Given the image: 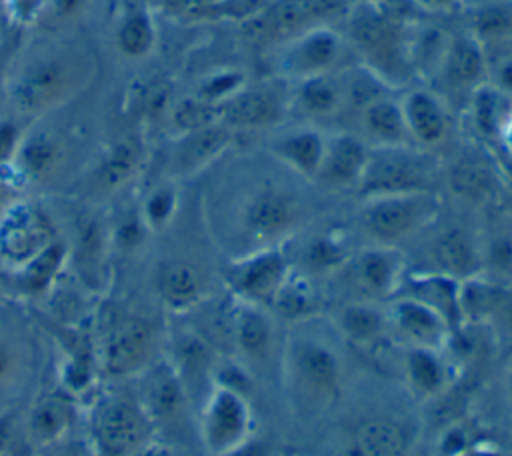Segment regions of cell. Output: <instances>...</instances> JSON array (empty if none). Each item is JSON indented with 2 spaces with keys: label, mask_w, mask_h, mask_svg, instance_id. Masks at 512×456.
I'll list each match as a JSON object with an SVG mask.
<instances>
[{
  "label": "cell",
  "mask_w": 512,
  "mask_h": 456,
  "mask_svg": "<svg viewBox=\"0 0 512 456\" xmlns=\"http://www.w3.org/2000/svg\"><path fill=\"white\" fill-rule=\"evenodd\" d=\"M96 62L78 42L52 38L34 44L6 84L8 106L18 118L44 116L76 98L92 80Z\"/></svg>",
  "instance_id": "cell-1"
},
{
  "label": "cell",
  "mask_w": 512,
  "mask_h": 456,
  "mask_svg": "<svg viewBox=\"0 0 512 456\" xmlns=\"http://www.w3.org/2000/svg\"><path fill=\"white\" fill-rule=\"evenodd\" d=\"M280 376L290 406L304 418L320 416L342 394V354L328 336L294 324L282 346Z\"/></svg>",
  "instance_id": "cell-2"
},
{
  "label": "cell",
  "mask_w": 512,
  "mask_h": 456,
  "mask_svg": "<svg viewBox=\"0 0 512 456\" xmlns=\"http://www.w3.org/2000/svg\"><path fill=\"white\" fill-rule=\"evenodd\" d=\"M346 16L348 32L344 36L356 62L376 72L392 88L412 76L406 64L404 22L374 4H362Z\"/></svg>",
  "instance_id": "cell-3"
},
{
  "label": "cell",
  "mask_w": 512,
  "mask_h": 456,
  "mask_svg": "<svg viewBox=\"0 0 512 456\" xmlns=\"http://www.w3.org/2000/svg\"><path fill=\"white\" fill-rule=\"evenodd\" d=\"M442 176L440 158L414 144L370 148L368 164L358 186L362 198L410 192H436Z\"/></svg>",
  "instance_id": "cell-4"
},
{
  "label": "cell",
  "mask_w": 512,
  "mask_h": 456,
  "mask_svg": "<svg viewBox=\"0 0 512 456\" xmlns=\"http://www.w3.org/2000/svg\"><path fill=\"white\" fill-rule=\"evenodd\" d=\"M438 192H410L362 198L360 226L372 244L398 246L428 230L440 216Z\"/></svg>",
  "instance_id": "cell-5"
},
{
  "label": "cell",
  "mask_w": 512,
  "mask_h": 456,
  "mask_svg": "<svg viewBox=\"0 0 512 456\" xmlns=\"http://www.w3.org/2000/svg\"><path fill=\"white\" fill-rule=\"evenodd\" d=\"M160 342V330L150 318L116 314L96 342L98 372L106 378H136L160 358Z\"/></svg>",
  "instance_id": "cell-6"
},
{
  "label": "cell",
  "mask_w": 512,
  "mask_h": 456,
  "mask_svg": "<svg viewBox=\"0 0 512 456\" xmlns=\"http://www.w3.org/2000/svg\"><path fill=\"white\" fill-rule=\"evenodd\" d=\"M350 58L354 52L346 36L328 24L310 28L270 50V68L274 78L294 84L340 72L350 66Z\"/></svg>",
  "instance_id": "cell-7"
},
{
  "label": "cell",
  "mask_w": 512,
  "mask_h": 456,
  "mask_svg": "<svg viewBox=\"0 0 512 456\" xmlns=\"http://www.w3.org/2000/svg\"><path fill=\"white\" fill-rule=\"evenodd\" d=\"M154 430L136 394H104L90 410L92 456H134L154 438Z\"/></svg>",
  "instance_id": "cell-8"
},
{
  "label": "cell",
  "mask_w": 512,
  "mask_h": 456,
  "mask_svg": "<svg viewBox=\"0 0 512 456\" xmlns=\"http://www.w3.org/2000/svg\"><path fill=\"white\" fill-rule=\"evenodd\" d=\"M304 222L306 206L302 198L288 186L274 182L252 190L240 210V226L248 240V250L282 246Z\"/></svg>",
  "instance_id": "cell-9"
},
{
  "label": "cell",
  "mask_w": 512,
  "mask_h": 456,
  "mask_svg": "<svg viewBox=\"0 0 512 456\" xmlns=\"http://www.w3.org/2000/svg\"><path fill=\"white\" fill-rule=\"evenodd\" d=\"M254 412L250 398L214 384L198 406V436L212 456L238 452L252 436Z\"/></svg>",
  "instance_id": "cell-10"
},
{
  "label": "cell",
  "mask_w": 512,
  "mask_h": 456,
  "mask_svg": "<svg viewBox=\"0 0 512 456\" xmlns=\"http://www.w3.org/2000/svg\"><path fill=\"white\" fill-rule=\"evenodd\" d=\"M334 276L344 278V286L352 294L348 300L384 304L396 296L402 286L406 258L398 246L370 244L352 252Z\"/></svg>",
  "instance_id": "cell-11"
},
{
  "label": "cell",
  "mask_w": 512,
  "mask_h": 456,
  "mask_svg": "<svg viewBox=\"0 0 512 456\" xmlns=\"http://www.w3.org/2000/svg\"><path fill=\"white\" fill-rule=\"evenodd\" d=\"M344 12V0H276L260 16L242 24L252 42L274 50L310 28L328 26L338 16H344Z\"/></svg>",
  "instance_id": "cell-12"
},
{
  "label": "cell",
  "mask_w": 512,
  "mask_h": 456,
  "mask_svg": "<svg viewBox=\"0 0 512 456\" xmlns=\"http://www.w3.org/2000/svg\"><path fill=\"white\" fill-rule=\"evenodd\" d=\"M292 272L282 246L256 248L236 256L224 270L230 298L270 310L274 296Z\"/></svg>",
  "instance_id": "cell-13"
},
{
  "label": "cell",
  "mask_w": 512,
  "mask_h": 456,
  "mask_svg": "<svg viewBox=\"0 0 512 456\" xmlns=\"http://www.w3.org/2000/svg\"><path fill=\"white\" fill-rule=\"evenodd\" d=\"M38 366V342L18 316L0 314V416L16 410L32 386Z\"/></svg>",
  "instance_id": "cell-14"
},
{
  "label": "cell",
  "mask_w": 512,
  "mask_h": 456,
  "mask_svg": "<svg viewBox=\"0 0 512 456\" xmlns=\"http://www.w3.org/2000/svg\"><path fill=\"white\" fill-rule=\"evenodd\" d=\"M218 120L236 130L278 126L290 112V84L278 78L244 84L234 96L216 106Z\"/></svg>",
  "instance_id": "cell-15"
},
{
  "label": "cell",
  "mask_w": 512,
  "mask_h": 456,
  "mask_svg": "<svg viewBox=\"0 0 512 456\" xmlns=\"http://www.w3.org/2000/svg\"><path fill=\"white\" fill-rule=\"evenodd\" d=\"M54 240V226L36 204H14L0 218V262L12 272L26 266Z\"/></svg>",
  "instance_id": "cell-16"
},
{
  "label": "cell",
  "mask_w": 512,
  "mask_h": 456,
  "mask_svg": "<svg viewBox=\"0 0 512 456\" xmlns=\"http://www.w3.org/2000/svg\"><path fill=\"white\" fill-rule=\"evenodd\" d=\"M226 312V338L232 346L234 358L250 372L264 366L276 352V322L268 308L238 302L230 298Z\"/></svg>",
  "instance_id": "cell-17"
},
{
  "label": "cell",
  "mask_w": 512,
  "mask_h": 456,
  "mask_svg": "<svg viewBox=\"0 0 512 456\" xmlns=\"http://www.w3.org/2000/svg\"><path fill=\"white\" fill-rule=\"evenodd\" d=\"M384 306L392 338L408 348H446L454 326L444 314L408 294H396Z\"/></svg>",
  "instance_id": "cell-18"
},
{
  "label": "cell",
  "mask_w": 512,
  "mask_h": 456,
  "mask_svg": "<svg viewBox=\"0 0 512 456\" xmlns=\"http://www.w3.org/2000/svg\"><path fill=\"white\" fill-rule=\"evenodd\" d=\"M136 378L140 382L136 398L152 420L154 428L160 424H180L188 418L192 402L166 356L158 358Z\"/></svg>",
  "instance_id": "cell-19"
},
{
  "label": "cell",
  "mask_w": 512,
  "mask_h": 456,
  "mask_svg": "<svg viewBox=\"0 0 512 456\" xmlns=\"http://www.w3.org/2000/svg\"><path fill=\"white\" fill-rule=\"evenodd\" d=\"M170 352L166 360L180 376L190 402L198 400V406L214 386V374L218 366L216 346L198 330L186 328L174 334L170 340Z\"/></svg>",
  "instance_id": "cell-20"
},
{
  "label": "cell",
  "mask_w": 512,
  "mask_h": 456,
  "mask_svg": "<svg viewBox=\"0 0 512 456\" xmlns=\"http://www.w3.org/2000/svg\"><path fill=\"white\" fill-rule=\"evenodd\" d=\"M368 156L370 146L356 132L338 130L326 134V148L314 184L330 192L358 190Z\"/></svg>",
  "instance_id": "cell-21"
},
{
  "label": "cell",
  "mask_w": 512,
  "mask_h": 456,
  "mask_svg": "<svg viewBox=\"0 0 512 456\" xmlns=\"http://www.w3.org/2000/svg\"><path fill=\"white\" fill-rule=\"evenodd\" d=\"M436 80L440 82L442 92L438 94L442 98L446 94H460L466 102L488 82V58L472 32L452 34Z\"/></svg>",
  "instance_id": "cell-22"
},
{
  "label": "cell",
  "mask_w": 512,
  "mask_h": 456,
  "mask_svg": "<svg viewBox=\"0 0 512 456\" xmlns=\"http://www.w3.org/2000/svg\"><path fill=\"white\" fill-rule=\"evenodd\" d=\"M410 142L422 150L442 148L452 132V114L448 102L430 88H414L400 98Z\"/></svg>",
  "instance_id": "cell-23"
},
{
  "label": "cell",
  "mask_w": 512,
  "mask_h": 456,
  "mask_svg": "<svg viewBox=\"0 0 512 456\" xmlns=\"http://www.w3.org/2000/svg\"><path fill=\"white\" fill-rule=\"evenodd\" d=\"M78 418V406L70 392L38 394L22 412L26 440L34 450H46L64 440Z\"/></svg>",
  "instance_id": "cell-24"
},
{
  "label": "cell",
  "mask_w": 512,
  "mask_h": 456,
  "mask_svg": "<svg viewBox=\"0 0 512 456\" xmlns=\"http://www.w3.org/2000/svg\"><path fill=\"white\" fill-rule=\"evenodd\" d=\"M232 138L234 132L222 122L180 132L170 148L166 174L176 180L200 172L230 146Z\"/></svg>",
  "instance_id": "cell-25"
},
{
  "label": "cell",
  "mask_w": 512,
  "mask_h": 456,
  "mask_svg": "<svg viewBox=\"0 0 512 456\" xmlns=\"http://www.w3.org/2000/svg\"><path fill=\"white\" fill-rule=\"evenodd\" d=\"M146 150L138 138H124L110 146L86 174L84 186L92 198L120 192L142 170Z\"/></svg>",
  "instance_id": "cell-26"
},
{
  "label": "cell",
  "mask_w": 512,
  "mask_h": 456,
  "mask_svg": "<svg viewBox=\"0 0 512 456\" xmlns=\"http://www.w3.org/2000/svg\"><path fill=\"white\" fill-rule=\"evenodd\" d=\"M434 272L446 274L456 280H466L476 274H484L480 234H474L462 224L442 226L430 246Z\"/></svg>",
  "instance_id": "cell-27"
},
{
  "label": "cell",
  "mask_w": 512,
  "mask_h": 456,
  "mask_svg": "<svg viewBox=\"0 0 512 456\" xmlns=\"http://www.w3.org/2000/svg\"><path fill=\"white\" fill-rule=\"evenodd\" d=\"M154 290L166 310L186 314L202 304L208 292V282L196 264L172 258L158 264L154 272Z\"/></svg>",
  "instance_id": "cell-28"
},
{
  "label": "cell",
  "mask_w": 512,
  "mask_h": 456,
  "mask_svg": "<svg viewBox=\"0 0 512 456\" xmlns=\"http://www.w3.org/2000/svg\"><path fill=\"white\" fill-rule=\"evenodd\" d=\"M332 330L346 344L362 350H374L386 338H390V324L386 316V306L378 302L348 300L342 302L332 318Z\"/></svg>",
  "instance_id": "cell-29"
},
{
  "label": "cell",
  "mask_w": 512,
  "mask_h": 456,
  "mask_svg": "<svg viewBox=\"0 0 512 456\" xmlns=\"http://www.w3.org/2000/svg\"><path fill=\"white\" fill-rule=\"evenodd\" d=\"M446 186L462 202L474 206L490 204L498 194V172L486 154L460 152L444 170Z\"/></svg>",
  "instance_id": "cell-30"
},
{
  "label": "cell",
  "mask_w": 512,
  "mask_h": 456,
  "mask_svg": "<svg viewBox=\"0 0 512 456\" xmlns=\"http://www.w3.org/2000/svg\"><path fill=\"white\" fill-rule=\"evenodd\" d=\"M292 110L312 124L342 118L346 114L342 70L290 84V112Z\"/></svg>",
  "instance_id": "cell-31"
},
{
  "label": "cell",
  "mask_w": 512,
  "mask_h": 456,
  "mask_svg": "<svg viewBox=\"0 0 512 456\" xmlns=\"http://www.w3.org/2000/svg\"><path fill=\"white\" fill-rule=\"evenodd\" d=\"M402 374L408 392L418 400L442 396L454 382V362L446 350L408 348L402 358Z\"/></svg>",
  "instance_id": "cell-32"
},
{
  "label": "cell",
  "mask_w": 512,
  "mask_h": 456,
  "mask_svg": "<svg viewBox=\"0 0 512 456\" xmlns=\"http://www.w3.org/2000/svg\"><path fill=\"white\" fill-rule=\"evenodd\" d=\"M326 148V132L314 124H302L280 132L270 142L272 156L304 180L314 182Z\"/></svg>",
  "instance_id": "cell-33"
},
{
  "label": "cell",
  "mask_w": 512,
  "mask_h": 456,
  "mask_svg": "<svg viewBox=\"0 0 512 456\" xmlns=\"http://www.w3.org/2000/svg\"><path fill=\"white\" fill-rule=\"evenodd\" d=\"M66 162V146L60 136L50 130L24 132L14 158L20 176L34 184H46L60 174Z\"/></svg>",
  "instance_id": "cell-34"
},
{
  "label": "cell",
  "mask_w": 512,
  "mask_h": 456,
  "mask_svg": "<svg viewBox=\"0 0 512 456\" xmlns=\"http://www.w3.org/2000/svg\"><path fill=\"white\" fill-rule=\"evenodd\" d=\"M358 130L356 134L370 146H402L412 144L408 136V128L404 122L400 98H394L392 94H384L364 106L354 116Z\"/></svg>",
  "instance_id": "cell-35"
},
{
  "label": "cell",
  "mask_w": 512,
  "mask_h": 456,
  "mask_svg": "<svg viewBox=\"0 0 512 456\" xmlns=\"http://www.w3.org/2000/svg\"><path fill=\"white\" fill-rule=\"evenodd\" d=\"M108 246H112L110 234L98 218H84L78 224L74 244L68 248V258L74 262L78 278L92 290L104 284Z\"/></svg>",
  "instance_id": "cell-36"
},
{
  "label": "cell",
  "mask_w": 512,
  "mask_h": 456,
  "mask_svg": "<svg viewBox=\"0 0 512 456\" xmlns=\"http://www.w3.org/2000/svg\"><path fill=\"white\" fill-rule=\"evenodd\" d=\"M412 444L410 428L392 418H368L350 436L352 456H406Z\"/></svg>",
  "instance_id": "cell-37"
},
{
  "label": "cell",
  "mask_w": 512,
  "mask_h": 456,
  "mask_svg": "<svg viewBox=\"0 0 512 456\" xmlns=\"http://www.w3.org/2000/svg\"><path fill=\"white\" fill-rule=\"evenodd\" d=\"M452 34L430 22L406 24V64L412 76L436 78Z\"/></svg>",
  "instance_id": "cell-38"
},
{
  "label": "cell",
  "mask_w": 512,
  "mask_h": 456,
  "mask_svg": "<svg viewBox=\"0 0 512 456\" xmlns=\"http://www.w3.org/2000/svg\"><path fill=\"white\" fill-rule=\"evenodd\" d=\"M398 294H408L422 300L424 304L444 314L454 328L460 326V280L434 270L414 274L406 272Z\"/></svg>",
  "instance_id": "cell-39"
},
{
  "label": "cell",
  "mask_w": 512,
  "mask_h": 456,
  "mask_svg": "<svg viewBox=\"0 0 512 456\" xmlns=\"http://www.w3.org/2000/svg\"><path fill=\"white\" fill-rule=\"evenodd\" d=\"M466 106L474 134L486 142H502L512 112V98H508L506 94H502L486 82L468 98Z\"/></svg>",
  "instance_id": "cell-40"
},
{
  "label": "cell",
  "mask_w": 512,
  "mask_h": 456,
  "mask_svg": "<svg viewBox=\"0 0 512 456\" xmlns=\"http://www.w3.org/2000/svg\"><path fill=\"white\" fill-rule=\"evenodd\" d=\"M350 248L344 234L334 230L310 236L300 250V272L314 278H332L350 258Z\"/></svg>",
  "instance_id": "cell-41"
},
{
  "label": "cell",
  "mask_w": 512,
  "mask_h": 456,
  "mask_svg": "<svg viewBox=\"0 0 512 456\" xmlns=\"http://www.w3.org/2000/svg\"><path fill=\"white\" fill-rule=\"evenodd\" d=\"M270 312L274 314V318H282L292 324L314 320L320 312V296L314 280L292 268L278 294L274 296Z\"/></svg>",
  "instance_id": "cell-42"
},
{
  "label": "cell",
  "mask_w": 512,
  "mask_h": 456,
  "mask_svg": "<svg viewBox=\"0 0 512 456\" xmlns=\"http://www.w3.org/2000/svg\"><path fill=\"white\" fill-rule=\"evenodd\" d=\"M114 42L118 52L132 60L144 58L154 50L156 24L146 4H134L120 16L114 32Z\"/></svg>",
  "instance_id": "cell-43"
},
{
  "label": "cell",
  "mask_w": 512,
  "mask_h": 456,
  "mask_svg": "<svg viewBox=\"0 0 512 456\" xmlns=\"http://www.w3.org/2000/svg\"><path fill=\"white\" fill-rule=\"evenodd\" d=\"M68 260V248L60 240H54L46 250H42L36 258H32L26 266L16 270V278L20 288L26 294H42L52 286L60 270Z\"/></svg>",
  "instance_id": "cell-44"
},
{
  "label": "cell",
  "mask_w": 512,
  "mask_h": 456,
  "mask_svg": "<svg viewBox=\"0 0 512 456\" xmlns=\"http://www.w3.org/2000/svg\"><path fill=\"white\" fill-rule=\"evenodd\" d=\"M138 210H140V216H142V220L146 222V226L152 234L168 228L170 222L176 216V210H178V190H176V186L172 182L158 184L156 188H152L144 196Z\"/></svg>",
  "instance_id": "cell-45"
},
{
  "label": "cell",
  "mask_w": 512,
  "mask_h": 456,
  "mask_svg": "<svg viewBox=\"0 0 512 456\" xmlns=\"http://www.w3.org/2000/svg\"><path fill=\"white\" fill-rule=\"evenodd\" d=\"M246 84L244 74L238 70H216L214 74L206 76L200 82L198 88V96L202 102L212 104V106H220L222 102H226L230 96H234L242 86Z\"/></svg>",
  "instance_id": "cell-46"
},
{
  "label": "cell",
  "mask_w": 512,
  "mask_h": 456,
  "mask_svg": "<svg viewBox=\"0 0 512 456\" xmlns=\"http://www.w3.org/2000/svg\"><path fill=\"white\" fill-rule=\"evenodd\" d=\"M148 234H152V232L148 230L146 222L142 220L140 210H136L116 224V228L110 232V244L124 252H130V250L138 248L146 240Z\"/></svg>",
  "instance_id": "cell-47"
},
{
  "label": "cell",
  "mask_w": 512,
  "mask_h": 456,
  "mask_svg": "<svg viewBox=\"0 0 512 456\" xmlns=\"http://www.w3.org/2000/svg\"><path fill=\"white\" fill-rule=\"evenodd\" d=\"M224 0H152L156 8L164 14L178 18H206L218 16V10Z\"/></svg>",
  "instance_id": "cell-48"
},
{
  "label": "cell",
  "mask_w": 512,
  "mask_h": 456,
  "mask_svg": "<svg viewBox=\"0 0 512 456\" xmlns=\"http://www.w3.org/2000/svg\"><path fill=\"white\" fill-rule=\"evenodd\" d=\"M488 328H498L512 334V280H500Z\"/></svg>",
  "instance_id": "cell-49"
},
{
  "label": "cell",
  "mask_w": 512,
  "mask_h": 456,
  "mask_svg": "<svg viewBox=\"0 0 512 456\" xmlns=\"http://www.w3.org/2000/svg\"><path fill=\"white\" fill-rule=\"evenodd\" d=\"M276 0H224L218 16H228L238 22H248L268 10Z\"/></svg>",
  "instance_id": "cell-50"
},
{
  "label": "cell",
  "mask_w": 512,
  "mask_h": 456,
  "mask_svg": "<svg viewBox=\"0 0 512 456\" xmlns=\"http://www.w3.org/2000/svg\"><path fill=\"white\" fill-rule=\"evenodd\" d=\"M24 132L16 120H0V166H12Z\"/></svg>",
  "instance_id": "cell-51"
},
{
  "label": "cell",
  "mask_w": 512,
  "mask_h": 456,
  "mask_svg": "<svg viewBox=\"0 0 512 456\" xmlns=\"http://www.w3.org/2000/svg\"><path fill=\"white\" fill-rule=\"evenodd\" d=\"M92 0H48V14L58 24L82 18L90 10Z\"/></svg>",
  "instance_id": "cell-52"
},
{
  "label": "cell",
  "mask_w": 512,
  "mask_h": 456,
  "mask_svg": "<svg viewBox=\"0 0 512 456\" xmlns=\"http://www.w3.org/2000/svg\"><path fill=\"white\" fill-rule=\"evenodd\" d=\"M134 456H178V454L174 452L172 446H168V444H164V442L152 438V440H150L148 444H144Z\"/></svg>",
  "instance_id": "cell-53"
},
{
  "label": "cell",
  "mask_w": 512,
  "mask_h": 456,
  "mask_svg": "<svg viewBox=\"0 0 512 456\" xmlns=\"http://www.w3.org/2000/svg\"><path fill=\"white\" fill-rule=\"evenodd\" d=\"M504 394H506V402H508V406L512 408V362L508 364L506 374H504Z\"/></svg>",
  "instance_id": "cell-54"
},
{
  "label": "cell",
  "mask_w": 512,
  "mask_h": 456,
  "mask_svg": "<svg viewBox=\"0 0 512 456\" xmlns=\"http://www.w3.org/2000/svg\"><path fill=\"white\" fill-rule=\"evenodd\" d=\"M420 2L426 4V6H430V8H442V6L450 4L452 0H420Z\"/></svg>",
  "instance_id": "cell-55"
},
{
  "label": "cell",
  "mask_w": 512,
  "mask_h": 456,
  "mask_svg": "<svg viewBox=\"0 0 512 456\" xmlns=\"http://www.w3.org/2000/svg\"><path fill=\"white\" fill-rule=\"evenodd\" d=\"M62 456H78V454H74V452H66V454H62Z\"/></svg>",
  "instance_id": "cell-56"
}]
</instances>
